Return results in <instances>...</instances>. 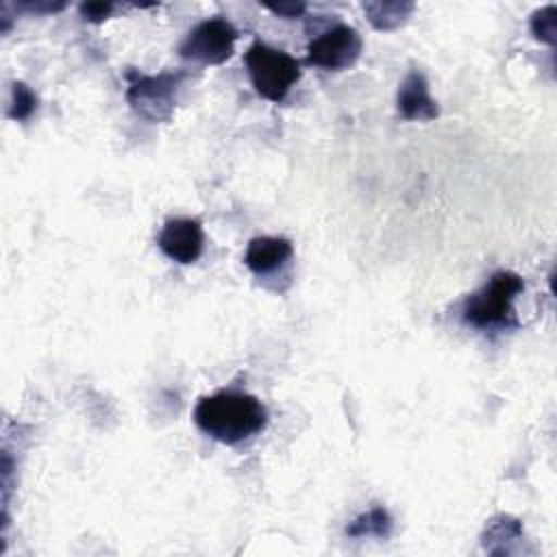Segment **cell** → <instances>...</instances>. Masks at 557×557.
<instances>
[{"instance_id": "1", "label": "cell", "mask_w": 557, "mask_h": 557, "mask_svg": "<svg viewBox=\"0 0 557 557\" xmlns=\"http://www.w3.org/2000/svg\"><path fill=\"white\" fill-rule=\"evenodd\" d=\"M194 420L202 433L233 446L259 433L268 422V411L252 394L222 389L198 400Z\"/></svg>"}, {"instance_id": "2", "label": "cell", "mask_w": 557, "mask_h": 557, "mask_svg": "<svg viewBox=\"0 0 557 557\" xmlns=\"http://www.w3.org/2000/svg\"><path fill=\"white\" fill-rule=\"evenodd\" d=\"M524 289V281L511 270H498L463 305V320L476 329L516 326L513 300Z\"/></svg>"}, {"instance_id": "3", "label": "cell", "mask_w": 557, "mask_h": 557, "mask_svg": "<svg viewBox=\"0 0 557 557\" xmlns=\"http://www.w3.org/2000/svg\"><path fill=\"white\" fill-rule=\"evenodd\" d=\"M246 70L252 81V87L259 96H263L270 102L285 100L287 91L298 83L300 78V63L263 41H255L246 50Z\"/></svg>"}, {"instance_id": "4", "label": "cell", "mask_w": 557, "mask_h": 557, "mask_svg": "<svg viewBox=\"0 0 557 557\" xmlns=\"http://www.w3.org/2000/svg\"><path fill=\"white\" fill-rule=\"evenodd\" d=\"M126 100L135 113L148 122H168L172 117L176 94L185 78L183 72H161L154 76L128 72Z\"/></svg>"}, {"instance_id": "5", "label": "cell", "mask_w": 557, "mask_h": 557, "mask_svg": "<svg viewBox=\"0 0 557 557\" xmlns=\"http://www.w3.org/2000/svg\"><path fill=\"white\" fill-rule=\"evenodd\" d=\"M237 41L235 26L224 17H209L187 33L178 46L181 57L205 65H220L231 59Z\"/></svg>"}, {"instance_id": "6", "label": "cell", "mask_w": 557, "mask_h": 557, "mask_svg": "<svg viewBox=\"0 0 557 557\" xmlns=\"http://www.w3.org/2000/svg\"><path fill=\"white\" fill-rule=\"evenodd\" d=\"M361 54V37L352 26L337 24L313 37L307 46V61L315 67L339 72L350 67Z\"/></svg>"}, {"instance_id": "7", "label": "cell", "mask_w": 557, "mask_h": 557, "mask_svg": "<svg viewBox=\"0 0 557 557\" xmlns=\"http://www.w3.org/2000/svg\"><path fill=\"white\" fill-rule=\"evenodd\" d=\"M157 244L165 257H170L176 263L189 265L198 261V257L202 255V226L194 218H172L163 224Z\"/></svg>"}, {"instance_id": "8", "label": "cell", "mask_w": 557, "mask_h": 557, "mask_svg": "<svg viewBox=\"0 0 557 557\" xmlns=\"http://www.w3.org/2000/svg\"><path fill=\"white\" fill-rule=\"evenodd\" d=\"M398 111L405 120L429 122L440 115L437 102L429 94V83L422 72L411 70L398 87Z\"/></svg>"}, {"instance_id": "9", "label": "cell", "mask_w": 557, "mask_h": 557, "mask_svg": "<svg viewBox=\"0 0 557 557\" xmlns=\"http://www.w3.org/2000/svg\"><path fill=\"white\" fill-rule=\"evenodd\" d=\"M294 248L285 237H255L248 242L244 263L255 274H268L289 261Z\"/></svg>"}, {"instance_id": "10", "label": "cell", "mask_w": 557, "mask_h": 557, "mask_svg": "<svg viewBox=\"0 0 557 557\" xmlns=\"http://www.w3.org/2000/svg\"><path fill=\"white\" fill-rule=\"evenodd\" d=\"M370 24L376 30H394L398 28L409 13L413 11L411 2H368L363 4Z\"/></svg>"}, {"instance_id": "11", "label": "cell", "mask_w": 557, "mask_h": 557, "mask_svg": "<svg viewBox=\"0 0 557 557\" xmlns=\"http://www.w3.org/2000/svg\"><path fill=\"white\" fill-rule=\"evenodd\" d=\"M392 531V518L387 509L383 507H372L370 511L357 516L348 527L346 535L350 537H387Z\"/></svg>"}, {"instance_id": "12", "label": "cell", "mask_w": 557, "mask_h": 557, "mask_svg": "<svg viewBox=\"0 0 557 557\" xmlns=\"http://www.w3.org/2000/svg\"><path fill=\"white\" fill-rule=\"evenodd\" d=\"M37 107V96L33 94V89L24 83H13L11 89V107H9V117L11 120H28L30 113Z\"/></svg>"}, {"instance_id": "13", "label": "cell", "mask_w": 557, "mask_h": 557, "mask_svg": "<svg viewBox=\"0 0 557 557\" xmlns=\"http://www.w3.org/2000/svg\"><path fill=\"white\" fill-rule=\"evenodd\" d=\"M531 33L544 44H550V46L555 44V33H557V9H555V4H548V7L533 13Z\"/></svg>"}, {"instance_id": "14", "label": "cell", "mask_w": 557, "mask_h": 557, "mask_svg": "<svg viewBox=\"0 0 557 557\" xmlns=\"http://www.w3.org/2000/svg\"><path fill=\"white\" fill-rule=\"evenodd\" d=\"M78 9H81V15L87 22H104L113 13V4L111 2H85Z\"/></svg>"}, {"instance_id": "15", "label": "cell", "mask_w": 557, "mask_h": 557, "mask_svg": "<svg viewBox=\"0 0 557 557\" xmlns=\"http://www.w3.org/2000/svg\"><path fill=\"white\" fill-rule=\"evenodd\" d=\"M268 11H272L274 15L278 17H285V20H294V17H300L307 9L305 2H278V4H263Z\"/></svg>"}]
</instances>
